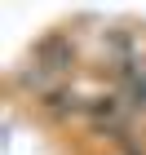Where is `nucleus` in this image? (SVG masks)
Listing matches in <instances>:
<instances>
[{
    "label": "nucleus",
    "mask_w": 146,
    "mask_h": 155,
    "mask_svg": "<svg viewBox=\"0 0 146 155\" xmlns=\"http://www.w3.org/2000/svg\"><path fill=\"white\" fill-rule=\"evenodd\" d=\"M124 107L128 111H146V67L124 75Z\"/></svg>",
    "instance_id": "1"
}]
</instances>
